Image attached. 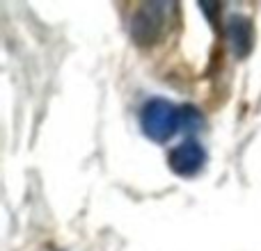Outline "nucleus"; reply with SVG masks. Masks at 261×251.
Masks as SVG:
<instances>
[{"label": "nucleus", "instance_id": "f257e3e1", "mask_svg": "<svg viewBox=\"0 0 261 251\" xmlns=\"http://www.w3.org/2000/svg\"><path fill=\"white\" fill-rule=\"evenodd\" d=\"M179 12V5L174 3H144L130 16V37L140 46H153L163 39L167 25L174 21V14Z\"/></svg>", "mask_w": 261, "mask_h": 251}, {"label": "nucleus", "instance_id": "f03ea898", "mask_svg": "<svg viewBox=\"0 0 261 251\" xmlns=\"http://www.w3.org/2000/svg\"><path fill=\"white\" fill-rule=\"evenodd\" d=\"M140 125L153 142H167L176 130H181V108L165 99H151L142 108Z\"/></svg>", "mask_w": 261, "mask_h": 251}, {"label": "nucleus", "instance_id": "7ed1b4c3", "mask_svg": "<svg viewBox=\"0 0 261 251\" xmlns=\"http://www.w3.org/2000/svg\"><path fill=\"white\" fill-rule=\"evenodd\" d=\"M204 162H206V153L202 144H197L195 139H188L170 151V167L179 176H195L204 167Z\"/></svg>", "mask_w": 261, "mask_h": 251}, {"label": "nucleus", "instance_id": "20e7f679", "mask_svg": "<svg viewBox=\"0 0 261 251\" xmlns=\"http://www.w3.org/2000/svg\"><path fill=\"white\" fill-rule=\"evenodd\" d=\"M227 37H229V44L234 48L236 57H245L254 46V32H252L250 18L243 16V14L229 16V21H227Z\"/></svg>", "mask_w": 261, "mask_h": 251}, {"label": "nucleus", "instance_id": "39448f33", "mask_svg": "<svg viewBox=\"0 0 261 251\" xmlns=\"http://www.w3.org/2000/svg\"><path fill=\"white\" fill-rule=\"evenodd\" d=\"M202 125H204V117L199 114L197 108H193V105L181 108V130L184 133H197Z\"/></svg>", "mask_w": 261, "mask_h": 251}]
</instances>
